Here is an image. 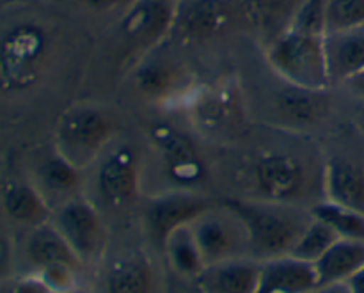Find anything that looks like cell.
Masks as SVG:
<instances>
[{
  "label": "cell",
  "mask_w": 364,
  "mask_h": 293,
  "mask_svg": "<svg viewBox=\"0 0 364 293\" xmlns=\"http://www.w3.org/2000/svg\"><path fill=\"white\" fill-rule=\"evenodd\" d=\"M247 230L249 252L258 262L288 256L313 220L311 208L265 199L226 201Z\"/></svg>",
  "instance_id": "6da1fadb"
},
{
  "label": "cell",
  "mask_w": 364,
  "mask_h": 293,
  "mask_svg": "<svg viewBox=\"0 0 364 293\" xmlns=\"http://www.w3.org/2000/svg\"><path fill=\"white\" fill-rule=\"evenodd\" d=\"M267 59L288 85L327 91L331 85L326 57V34L287 27L270 43Z\"/></svg>",
  "instance_id": "7a4b0ae2"
},
{
  "label": "cell",
  "mask_w": 364,
  "mask_h": 293,
  "mask_svg": "<svg viewBox=\"0 0 364 293\" xmlns=\"http://www.w3.org/2000/svg\"><path fill=\"white\" fill-rule=\"evenodd\" d=\"M25 256L34 276L52 293H68L80 288L78 279L85 263L70 247L52 220L31 228L25 240Z\"/></svg>",
  "instance_id": "3957f363"
},
{
  "label": "cell",
  "mask_w": 364,
  "mask_h": 293,
  "mask_svg": "<svg viewBox=\"0 0 364 293\" xmlns=\"http://www.w3.org/2000/svg\"><path fill=\"white\" fill-rule=\"evenodd\" d=\"M255 198L284 205L304 206L311 196V171L308 164L291 151H265L251 167Z\"/></svg>",
  "instance_id": "277c9868"
},
{
  "label": "cell",
  "mask_w": 364,
  "mask_h": 293,
  "mask_svg": "<svg viewBox=\"0 0 364 293\" xmlns=\"http://www.w3.org/2000/svg\"><path fill=\"white\" fill-rule=\"evenodd\" d=\"M114 135L110 114L96 105L70 107L60 116L55 128V149L70 162L84 169L102 155Z\"/></svg>",
  "instance_id": "5b68a950"
},
{
  "label": "cell",
  "mask_w": 364,
  "mask_h": 293,
  "mask_svg": "<svg viewBox=\"0 0 364 293\" xmlns=\"http://www.w3.org/2000/svg\"><path fill=\"white\" fill-rule=\"evenodd\" d=\"M46 53V36L32 23L18 25L0 39V85L20 91L34 85Z\"/></svg>",
  "instance_id": "8992f818"
},
{
  "label": "cell",
  "mask_w": 364,
  "mask_h": 293,
  "mask_svg": "<svg viewBox=\"0 0 364 293\" xmlns=\"http://www.w3.org/2000/svg\"><path fill=\"white\" fill-rule=\"evenodd\" d=\"M205 265L235 258H251L247 230L237 212L215 205L191 224Z\"/></svg>",
  "instance_id": "52a82bcc"
},
{
  "label": "cell",
  "mask_w": 364,
  "mask_h": 293,
  "mask_svg": "<svg viewBox=\"0 0 364 293\" xmlns=\"http://www.w3.org/2000/svg\"><path fill=\"white\" fill-rule=\"evenodd\" d=\"M323 199L364 213V137L359 130L354 141L323 156Z\"/></svg>",
  "instance_id": "ba28073f"
},
{
  "label": "cell",
  "mask_w": 364,
  "mask_h": 293,
  "mask_svg": "<svg viewBox=\"0 0 364 293\" xmlns=\"http://www.w3.org/2000/svg\"><path fill=\"white\" fill-rule=\"evenodd\" d=\"M96 191L102 201L110 208H124L137 199L141 192L142 164L135 146L121 142L109 144L102 153Z\"/></svg>",
  "instance_id": "9c48e42d"
},
{
  "label": "cell",
  "mask_w": 364,
  "mask_h": 293,
  "mask_svg": "<svg viewBox=\"0 0 364 293\" xmlns=\"http://www.w3.org/2000/svg\"><path fill=\"white\" fill-rule=\"evenodd\" d=\"M50 220L84 263L96 262L105 251V224L98 208L87 199L75 196L66 199Z\"/></svg>",
  "instance_id": "30bf717a"
},
{
  "label": "cell",
  "mask_w": 364,
  "mask_h": 293,
  "mask_svg": "<svg viewBox=\"0 0 364 293\" xmlns=\"http://www.w3.org/2000/svg\"><path fill=\"white\" fill-rule=\"evenodd\" d=\"M176 7L171 0H137L127 9L121 23V39L127 53L144 57L174 27Z\"/></svg>",
  "instance_id": "8fae6325"
},
{
  "label": "cell",
  "mask_w": 364,
  "mask_h": 293,
  "mask_svg": "<svg viewBox=\"0 0 364 293\" xmlns=\"http://www.w3.org/2000/svg\"><path fill=\"white\" fill-rule=\"evenodd\" d=\"M149 141L171 181L183 187V191H192L191 187L203 181L206 166L187 134L173 124L156 123L149 128Z\"/></svg>",
  "instance_id": "7c38bea8"
},
{
  "label": "cell",
  "mask_w": 364,
  "mask_h": 293,
  "mask_svg": "<svg viewBox=\"0 0 364 293\" xmlns=\"http://www.w3.org/2000/svg\"><path fill=\"white\" fill-rule=\"evenodd\" d=\"M215 203L194 191H169L155 196L146 210V226L153 244L162 251L171 233L191 226Z\"/></svg>",
  "instance_id": "4fadbf2b"
},
{
  "label": "cell",
  "mask_w": 364,
  "mask_h": 293,
  "mask_svg": "<svg viewBox=\"0 0 364 293\" xmlns=\"http://www.w3.org/2000/svg\"><path fill=\"white\" fill-rule=\"evenodd\" d=\"M262 262L235 258L206 265L194 279L198 293H258Z\"/></svg>",
  "instance_id": "5bb4252c"
},
{
  "label": "cell",
  "mask_w": 364,
  "mask_h": 293,
  "mask_svg": "<svg viewBox=\"0 0 364 293\" xmlns=\"http://www.w3.org/2000/svg\"><path fill=\"white\" fill-rule=\"evenodd\" d=\"M318 290V276L313 263L294 256L262 262L258 293H315Z\"/></svg>",
  "instance_id": "9a60e30c"
},
{
  "label": "cell",
  "mask_w": 364,
  "mask_h": 293,
  "mask_svg": "<svg viewBox=\"0 0 364 293\" xmlns=\"http://www.w3.org/2000/svg\"><path fill=\"white\" fill-rule=\"evenodd\" d=\"M277 116L290 127H316L329 116V98L326 91L288 85L276 98Z\"/></svg>",
  "instance_id": "2e32d148"
},
{
  "label": "cell",
  "mask_w": 364,
  "mask_h": 293,
  "mask_svg": "<svg viewBox=\"0 0 364 293\" xmlns=\"http://www.w3.org/2000/svg\"><path fill=\"white\" fill-rule=\"evenodd\" d=\"M326 57L331 85L364 70V28L326 34Z\"/></svg>",
  "instance_id": "e0dca14e"
},
{
  "label": "cell",
  "mask_w": 364,
  "mask_h": 293,
  "mask_svg": "<svg viewBox=\"0 0 364 293\" xmlns=\"http://www.w3.org/2000/svg\"><path fill=\"white\" fill-rule=\"evenodd\" d=\"M192 116L201 130L230 134L242 119L237 98L228 91H206L192 103Z\"/></svg>",
  "instance_id": "ac0fdd59"
},
{
  "label": "cell",
  "mask_w": 364,
  "mask_h": 293,
  "mask_svg": "<svg viewBox=\"0 0 364 293\" xmlns=\"http://www.w3.org/2000/svg\"><path fill=\"white\" fill-rule=\"evenodd\" d=\"M313 265L318 276V288L348 283L364 265V242L338 238Z\"/></svg>",
  "instance_id": "d6986e66"
},
{
  "label": "cell",
  "mask_w": 364,
  "mask_h": 293,
  "mask_svg": "<svg viewBox=\"0 0 364 293\" xmlns=\"http://www.w3.org/2000/svg\"><path fill=\"white\" fill-rule=\"evenodd\" d=\"M226 0H185V6L176 9V21L185 36L205 39L223 31L228 23Z\"/></svg>",
  "instance_id": "ffe728a7"
},
{
  "label": "cell",
  "mask_w": 364,
  "mask_h": 293,
  "mask_svg": "<svg viewBox=\"0 0 364 293\" xmlns=\"http://www.w3.org/2000/svg\"><path fill=\"white\" fill-rule=\"evenodd\" d=\"M4 212L11 220L25 226H39L52 219L50 205L36 185L11 183L2 196Z\"/></svg>",
  "instance_id": "44dd1931"
},
{
  "label": "cell",
  "mask_w": 364,
  "mask_h": 293,
  "mask_svg": "<svg viewBox=\"0 0 364 293\" xmlns=\"http://www.w3.org/2000/svg\"><path fill=\"white\" fill-rule=\"evenodd\" d=\"M105 293H153V267L141 256H123L107 267L103 276Z\"/></svg>",
  "instance_id": "7402d4cb"
},
{
  "label": "cell",
  "mask_w": 364,
  "mask_h": 293,
  "mask_svg": "<svg viewBox=\"0 0 364 293\" xmlns=\"http://www.w3.org/2000/svg\"><path fill=\"white\" fill-rule=\"evenodd\" d=\"M162 252L173 272L183 279L194 281L206 267L191 226H183L171 233L164 244Z\"/></svg>",
  "instance_id": "603a6c76"
},
{
  "label": "cell",
  "mask_w": 364,
  "mask_h": 293,
  "mask_svg": "<svg viewBox=\"0 0 364 293\" xmlns=\"http://www.w3.org/2000/svg\"><path fill=\"white\" fill-rule=\"evenodd\" d=\"M134 80L139 91L153 100H171L185 84V77L180 68L162 60L155 63L148 60L141 64L135 71Z\"/></svg>",
  "instance_id": "cb8c5ba5"
},
{
  "label": "cell",
  "mask_w": 364,
  "mask_h": 293,
  "mask_svg": "<svg viewBox=\"0 0 364 293\" xmlns=\"http://www.w3.org/2000/svg\"><path fill=\"white\" fill-rule=\"evenodd\" d=\"M80 167L60 155L55 149L52 156H46L41 162L38 171V185L36 187L41 191L48 201V196H70L73 198V192L80 185Z\"/></svg>",
  "instance_id": "d4e9b609"
},
{
  "label": "cell",
  "mask_w": 364,
  "mask_h": 293,
  "mask_svg": "<svg viewBox=\"0 0 364 293\" xmlns=\"http://www.w3.org/2000/svg\"><path fill=\"white\" fill-rule=\"evenodd\" d=\"M315 219L322 220L341 240L364 242V213L348 206L322 199L311 206Z\"/></svg>",
  "instance_id": "484cf974"
},
{
  "label": "cell",
  "mask_w": 364,
  "mask_h": 293,
  "mask_svg": "<svg viewBox=\"0 0 364 293\" xmlns=\"http://www.w3.org/2000/svg\"><path fill=\"white\" fill-rule=\"evenodd\" d=\"M336 240V233H334L327 224H323L322 220L313 217V220L309 223V226L306 228L304 233L301 235V238H299V242L295 244L290 256L302 260V262L315 263L322 258L323 252H326Z\"/></svg>",
  "instance_id": "4316f807"
},
{
  "label": "cell",
  "mask_w": 364,
  "mask_h": 293,
  "mask_svg": "<svg viewBox=\"0 0 364 293\" xmlns=\"http://www.w3.org/2000/svg\"><path fill=\"white\" fill-rule=\"evenodd\" d=\"M364 28V0H327L326 34Z\"/></svg>",
  "instance_id": "83f0119b"
},
{
  "label": "cell",
  "mask_w": 364,
  "mask_h": 293,
  "mask_svg": "<svg viewBox=\"0 0 364 293\" xmlns=\"http://www.w3.org/2000/svg\"><path fill=\"white\" fill-rule=\"evenodd\" d=\"M302 0H252L255 9L269 20H287V27L294 20Z\"/></svg>",
  "instance_id": "f1b7e54d"
},
{
  "label": "cell",
  "mask_w": 364,
  "mask_h": 293,
  "mask_svg": "<svg viewBox=\"0 0 364 293\" xmlns=\"http://www.w3.org/2000/svg\"><path fill=\"white\" fill-rule=\"evenodd\" d=\"M2 293H52V292L43 284V281L39 279V277H36L34 274H31V276L20 277V279L7 284V287L2 290Z\"/></svg>",
  "instance_id": "f546056e"
},
{
  "label": "cell",
  "mask_w": 364,
  "mask_h": 293,
  "mask_svg": "<svg viewBox=\"0 0 364 293\" xmlns=\"http://www.w3.org/2000/svg\"><path fill=\"white\" fill-rule=\"evenodd\" d=\"M341 85L347 89V92L352 96V98L359 100V102H364V70L359 71V73L352 75V77L347 78Z\"/></svg>",
  "instance_id": "4dcf8cb0"
},
{
  "label": "cell",
  "mask_w": 364,
  "mask_h": 293,
  "mask_svg": "<svg viewBox=\"0 0 364 293\" xmlns=\"http://www.w3.org/2000/svg\"><path fill=\"white\" fill-rule=\"evenodd\" d=\"M137 0H85V4L98 11H109V9H117V7H128L132 6Z\"/></svg>",
  "instance_id": "1f68e13d"
},
{
  "label": "cell",
  "mask_w": 364,
  "mask_h": 293,
  "mask_svg": "<svg viewBox=\"0 0 364 293\" xmlns=\"http://www.w3.org/2000/svg\"><path fill=\"white\" fill-rule=\"evenodd\" d=\"M348 288H350L352 293H364V265L363 269L348 281Z\"/></svg>",
  "instance_id": "d6a6232c"
},
{
  "label": "cell",
  "mask_w": 364,
  "mask_h": 293,
  "mask_svg": "<svg viewBox=\"0 0 364 293\" xmlns=\"http://www.w3.org/2000/svg\"><path fill=\"white\" fill-rule=\"evenodd\" d=\"M315 293H352L347 283H338L329 284V287H320Z\"/></svg>",
  "instance_id": "836d02e7"
},
{
  "label": "cell",
  "mask_w": 364,
  "mask_h": 293,
  "mask_svg": "<svg viewBox=\"0 0 364 293\" xmlns=\"http://www.w3.org/2000/svg\"><path fill=\"white\" fill-rule=\"evenodd\" d=\"M7 262H9V245L7 240L0 237V270L7 265Z\"/></svg>",
  "instance_id": "e575fe53"
},
{
  "label": "cell",
  "mask_w": 364,
  "mask_h": 293,
  "mask_svg": "<svg viewBox=\"0 0 364 293\" xmlns=\"http://www.w3.org/2000/svg\"><path fill=\"white\" fill-rule=\"evenodd\" d=\"M355 127H358V130L361 132L363 137H364V102H361V107H359L358 114H355Z\"/></svg>",
  "instance_id": "d590c367"
},
{
  "label": "cell",
  "mask_w": 364,
  "mask_h": 293,
  "mask_svg": "<svg viewBox=\"0 0 364 293\" xmlns=\"http://www.w3.org/2000/svg\"><path fill=\"white\" fill-rule=\"evenodd\" d=\"M68 293H87L84 290V288H78V290H73V292H68Z\"/></svg>",
  "instance_id": "8d00e7d4"
}]
</instances>
